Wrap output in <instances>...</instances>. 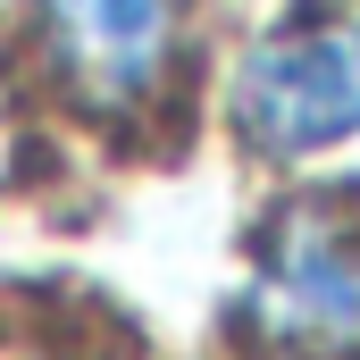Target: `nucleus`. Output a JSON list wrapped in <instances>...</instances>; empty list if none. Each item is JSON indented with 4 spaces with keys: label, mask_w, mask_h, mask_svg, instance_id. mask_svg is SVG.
Instances as JSON below:
<instances>
[{
    "label": "nucleus",
    "mask_w": 360,
    "mask_h": 360,
    "mask_svg": "<svg viewBox=\"0 0 360 360\" xmlns=\"http://www.w3.org/2000/svg\"><path fill=\"white\" fill-rule=\"evenodd\" d=\"M42 84L92 126H151L201 59V0H17Z\"/></svg>",
    "instance_id": "nucleus-1"
},
{
    "label": "nucleus",
    "mask_w": 360,
    "mask_h": 360,
    "mask_svg": "<svg viewBox=\"0 0 360 360\" xmlns=\"http://www.w3.org/2000/svg\"><path fill=\"white\" fill-rule=\"evenodd\" d=\"M243 360H360V210L352 201H285L226 319Z\"/></svg>",
    "instance_id": "nucleus-2"
},
{
    "label": "nucleus",
    "mask_w": 360,
    "mask_h": 360,
    "mask_svg": "<svg viewBox=\"0 0 360 360\" xmlns=\"http://www.w3.org/2000/svg\"><path fill=\"white\" fill-rule=\"evenodd\" d=\"M226 134L276 168L360 143V0L276 17L226 76Z\"/></svg>",
    "instance_id": "nucleus-3"
}]
</instances>
